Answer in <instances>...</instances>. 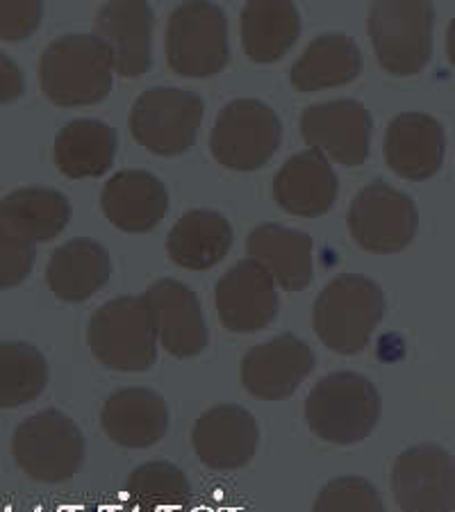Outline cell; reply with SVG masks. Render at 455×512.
Segmentation results:
<instances>
[{
    "instance_id": "20",
    "label": "cell",
    "mask_w": 455,
    "mask_h": 512,
    "mask_svg": "<svg viewBox=\"0 0 455 512\" xmlns=\"http://www.w3.org/2000/svg\"><path fill=\"white\" fill-rule=\"evenodd\" d=\"M101 426L114 444L126 449H148L169 431V408L146 387H126L105 401Z\"/></svg>"
},
{
    "instance_id": "15",
    "label": "cell",
    "mask_w": 455,
    "mask_h": 512,
    "mask_svg": "<svg viewBox=\"0 0 455 512\" xmlns=\"http://www.w3.org/2000/svg\"><path fill=\"white\" fill-rule=\"evenodd\" d=\"M144 301L151 312L157 342L173 358L187 360L208 349L210 335L196 294L185 283L162 278L146 289Z\"/></svg>"
},
{
    "instance_id": "16",
    "label": "cell",
    "mask_w": 455,
    "mask_h": 512,
    "mask_svg": "<svg viewBox=\"0 0 455 512\" xmlns=\"http://www.w3.org/2000/svg\"><path fill=\"white\" fill-rule=\"evenodd\" d=\"M192 444L196 458L212 472H235L246 467L258 451V421L242 406L221 403L198 417Z\"/></svg>"
},
{
    "instance_id": "5",
    "label": "cell",
    "mask_w": 455,
    "mask_h": 512,
    "mask_svg": "<svg viewBox=\"0 0 455 512\" xmlns=\"http://www.w3.org/2000/svg\"><path fill=\"white\" fill-rule=\"evenodd\" d=\"M435 10L424 0H380L369 12V37L392 76H417L433 55Z\"/></svg>"
},
{
    "instance_id": "34",
    "label": "cell",
    "mask_w": 455,
    "mask_h": 512,
    "mask_svg": "<svg viewBox=\"0 0 455 512\" xmlns=\"http://www.w3.org/2000/svg\"><path fill=\"white\" fill-rule=\"evenodd\" d=\"M23 89V73L14 60H10L5 53H0V103H14L21 98Z\"/></svg>"
},
{
    "instance_id": "1",
    "label": "cell",
    "mask_w": 455,
    "mask_h": 512,
    "mask_svg": "<svg viewBox=\"0 0 455 512\" xmlns=\"http://www.w3.org/2000/svg\"><path fill=\"white\" fill-rule=\"evenodd\" d=\"M383 401L376 385L355 371H337L312 387L305 399L310 431L328 444L351 447L376 431Z\"/></svg>"
},
{
    "instance_id": "27",
    "label": "cell",
    "mask_w": 455,
    "mask_h": 512,
    "mask_svg": "<svg viewBox=\"0 0 455 512\" xmlns=\"http://www.w3.org/2000/svg\"><path fill=\"white\" fill-rule=\"evenodd\" d=\"M301 14L285 0H253L242 12V48L255 64H273L296 44Z\"/></svg>"
},
{
    "instance_id": "9",
    "label": "cell",
    "mask_w": 455,
    "mask_h": 512,
    "mask_svg": "<svg viewBox=\"0 0 455 512\" xmlns=\"http://www.w3.org/2000/svg\"><path fill=\"white\" fill-rule=\"evenodd\" d=\"M203 112L201 96L187 89H148L130 110L132 139L162 158L182 155L196 144Z\"/></svg>"
},
{
    "instance_id": "30",
    "label": "cell",
    "mask_w": 455,
    "mask_h": 512,
    "mask_svg": "<svg viewBox=\"0 0 455 512\" xmlns=\"http://www.w3.org/2000/svg\"><path fill=\"white\" fill-rule=\"evenodd\" d=\"M48 362L26 342L0 344V408H21L48 385Z\"/></svg>"
},
{
    "instance_id": "3",
    "label": "cell",
    "mask_w": 455,
    "mask_h": 512,
    "mask_svg": "<svg viewBox=\"0 0 455 512\" xmlns=\"http://www.w3.org/2000/svg\"><path fill=\"white\" fill-rule=\"evenodd\" d=\"M110 51L96 35H66L46 48L39 62V85L60 107H87L112 89Z\"/></svg>"
},
{
    "instance_id": "33",
    "label": "cell",
    "mask_w": 455,
    "mask_h": 512,
    "mask_svg": "<svg viewBox=\"0 0 455 512\" xmlns=\"http://www.w3.org/2000/svg\"><path fill=\"white\" fill-rule=\"evenodd\" d=\"M44 7L37 0L30 3H0V39L21 41L37 30Z\"/></svg>"
},
{
    "instance_id": "11",
    "label": "cell",
    "mask_w": 455,
    "mask_h": 512,
    "mask_svg": "<svg viewBox=\"0 0 455 512\" xmlns=\"http://www.w3.org/2000/svg\"><path fill=\"white\" fill-rule=\"evenodd\" d=\"M301 132L312 151L342 167H360L369 158L374 119L353 98L310 105L301 117Z\"/></svg>"
},
{
    "instance_id": "8",
    "label": "cell",
    "mask_w": 455,
    "mask_h": 512,
    "mask_svg": "<svg viewBox=\"0 0 455 512\" xmlns=\"http://www.w3.org/2000/svg\"><path fill=\"white\" fill-rule=\"evenodd\" d=\"M283 142V123L258 98H237L219 112L210 135L212 158L233 171H255Z\"/></svg>"
},
{
    "instance_id": "4",
    "label": "cell",
    "mask_w": 455,
    "mask_h": 512,
    "mask_svg": "<svg viewBox=\"0 0 455 512\" xmlns=\"http://www.w3.org/2000/svg\"><path fill=\"white\" fill-rule=\"evenodd\" d=\"M87 344L103 367L142 374L157 360V335L144 296H119L89 319Z\"/></svg>"
},
{
    "instance_id": "14",
    "label": "cell",
    "mask_w": 455,
    "mask_h": 512,
    "mask_svg": "<svg viewBox=\"0 0 455 512\" xmlns=\"http://www.w3.org/2000/svg\"><path fill=\"white\" fill-rule=\"evenodd\" d=\"M221 326L230 333L251 335L267 328L278 315V292L262 264L239 260L214 289Z\"/></svg>"
},
{
    "instance_id": "18",
    "label": "cell",
    "mask_w": 455,
    "mask_h": 512,
    "mask_svg": "<svg viewBox=\"0 0 455 512\" xmlns=\"http://www.w3.org/2000/svg\"><path fill=\"white\" fill-rule=\"evenodd\" d=\"M383 151L396 176L415 183L433 178L446 155L442 123L424 112H403L387 126Z\"/></svg>"
},
{
    "instance_id": "10",
    "label": "cell",
    "mask_w": 455,
    "mask_h": 512,
    "mask_svg": "<svg viewBox=\"0 0 455 512\" xmlns=\"http://www.w3.org/2000/svg\"><path fill=\"white\" fill-rule=\"evenodd\" d=\"M346 226L360 249L392 255L412 244L419 228V212L408 194L376 180L353 198Z\"/></svg>"
},
{
    "instance_id": "19",
    "label": "cell",
    "mask_w": 455,
    "mask_h": 512,
    "mask_svg": "<svg viewBox=\"0 0 455 512\" xmlns=\"http://www.w3.org/2000/svg\"><path fill=\"white\" fill-rule=\"evenodd\" d=\"M101 208L114 228L139 235L160 226L169 210V194L153 173L126 169L107 180Z\"/></svg>"
},
{
    "instance_id": "26",
    "label": "cell",
    "mask_w": 455,
    "mask_h": 512,
    "mask_svg": "<svg viewBox=\"0 0 455 512\" xmlns=\"http://www.w3.org/2000/svg\"><path fill=\"white\" fill-rule=\"evenodd\" d=\"M362 71V53L349 35L317 37L289 71L294 89L312 94L349 85Z\"/></svg>"
},
{
    "instance_id": "25",
    "label": "cell",
    "mask_w": 455,
    "mask_h": 512,
    "mask_svg": "<svg viewBox=\"0 0 455 512\" xmlns=\"http://www.w3.org/2000/svg\"><path fill=\"white\" fill-rule=\"evenodd\" d=\"M69 221V198L48 187L16 189L0 203V228L32 244L51 242Z\"/></svg>"
},
{
    "instance_id": "24",
    "label": "cell",
    "mask_w": 455,
    "mask_h": 512,
    "mask_svg": "<svg viewBox=\"0 0 455 512\" xmlns=\"http://www.w3.org/2000/svg\"><path fill=\"white\" fill-rule=\"evenodd\" d=\"M233 249V226L214 210H192L180 217L167 237L173 264L187 271H208Z\"/></svg>"
},
{
    "instance_id": "12",
    "label": "cell",
    "mask_w": 455,
    "mask_h": 512,
    "mask_svg": "<svg viewBox=\"0 0 455 512\" xmlns=\"http://www.w3.org/2000/svg\"><path fill=\"white\" fill-rule=\"evenodd\" d=\"M392 492L403 512H453V456L437 444L403 451L392 467Z\"/></svg>"
},
{
    "instance_id": "21",
    "label": "cell",
    "mask_w": 455,
    "mask_h": 512,
    "mask_svg": "<svg viewBox=\"0 0 455 512\" xmlns=\"http://www.w3.org/2000/svg\"><path fill=\"white\" fill-rule=\"evenodd\" d=\"M339 194V180L324 155L303 151L285 162L273 178V198L285 212L303 219L326 214Z\"/></svg>"
},
{
    "instance_id": "13",
    "label": "cell",
    "mask_w": 455,
    "mask_h": 512,
    "mask_svg": "<svg viewBox=\"0 0 455 512\" xmlns=\"http://www.w3.org/2000/svg\"><path fill=\"white\" fill-rule=\"evenodd\" d=\"M317 358L301 337L283 333L253 346L242 360L244 390L260 401H285L312 374Z\"/></svg>"
},
{
    "instance_id": "31",
    "label": "cell",
    "mask_w": 455,
    "mask_h": 512,
    "mask_svg": "<svg viewBox=\"0 0 455 512\" xmlns=\"http://www.w3.org/2000/svg\"><path fill=\"white\" fill-rule=\"evenodd\" d=\"M312 512H385V506L367 478L342 476L319 492Z\"/></svg>"
},
{
    "instance_id": "17",
    "label": "cell",
    "mask_w": 455,
    "mask_h": 512,
    "mask_svg": "<svg viewBox=\"0 0 455 512\" xmlns=\"http://www.w3.org/2000/svg\"><path fill=\"white\" fill-rule=\"evenodd\" d=\"M153 10L142 0H112L96 16L94 35L110 51L112 71L139 78L153 62Z\"/></svg>"
},
{
    "instance_id": "22",
    "label": "cell",
    "mask_w": 455,
    "mask_h": 512,
    "mask_svg": "<svg viewBox=\"0 0 455 512\" xmlns=\"http://www.w3.org/2000/svg\"><path fill=\"white\" fill-rule=\"evenodd\" d=\"M312 237L278 224H262L248 235V255L262 264L276 287L301 292L312 283Z\"/></svg>"
},
{
    "instance_id": "2",
    "label": "cell",
    "mask_w": 455,
    "mask_h": 512,
    "mask_svg": "<svg viewBox=\"0 0 455 512\" xmlns=\"http://www.w3.org/2000/svg\"><path fill=\"white\" fill-rule=\"evenodd\" d=\"M385 315V294L374 280L344 274L324 287L312 305V328L326 349L358 355L374 337Z\"/></svg>"
},
{
    "instance_id": "29",
    "label": "cell",
    "mask_w": 455,
    "mask_h": 512,
    "mask_svg": "<svg viewBox=\"0 0 455 512\" xmlns=\"http://www.w3.org/2000/svg\"><path fill=\"white\" fill-rule=\"evenodd\" d=\"M126 494L139 512H182L189 506L192 485L176 465L155 460L128 476Z\"/></svg>"
},
{
    "instance_id": "6",
    "label": "cell",
    "mask_w": 455,
    "mask_h": 512,
    "mask_svg": "<svg viewBox=\"0 0 455 512\" xmlns=\"http://www.w3.org/2000/svg\"><path fill=\"white\" fill-rule=\"evenodd\" d=\"M87 444L76 421L60 410H44L16 428L12 456L21 472L39 483H64L85 465Z\"/></svg>"
},
{
    "instance_id": "7",
    "label": "cell",
    "mask_w": 455,
    "mask_h": 512,
    "mask_svg": "<svg viewBox=\"0 0 455 512\" xmlns=\"http://www.w3.org/2000/svg\"><path fill=\"white\" fill-rule=\"evenodd\" d=\"M167 64L182 78H210L230 62L228 19L212 3H182L171 12L164 37Z\"/></svg>"
},
{
    "instance_id": "32",
    "label": "cell",
    "mask_w": 455,
    "mask_h": 512,
    "mask_svg": "<svg viewBox=\"0 0 455 512\" xmlns=\"http://www.w3.org/2000/svg\"><path fill=\"white\" fill-rule=\"evenodd\" d=\"M35 244L0 228V289L21 285L35 267Z\"/></svg>"
},
{
    "instance_id": "23",
    "label": "cell",
    "mask_w": 455,
    "mask_h": 512,
    "mask_svg": "<svg viewBox=\"0 0 455 512\" xmlns=\"http://www.w3.org/2000/svg\"><path fill=\"white\" fill-rule=\"evenodd\" d=\"M112 274L110 253L94 239L78 237L60 246L48 262L46 283L64 303H82L107 285Z\"/></svg>"
},
{
    "instance_id": "28",
    "label": "cell",
    "mask_w": 455,
    "mask_h": 512,
    "mask_svg": "<svg viewBox=\"0 0 455 512\" xmlns=\"http://www.w3.org/2000/svg\"><path fill=\"white\" fill-rule=\"evenodd\" d=\"M117 130L105 121L78 119L55 137V167L69 178H96L110 171L117 155Z\"/></svg>"
}]
</instances>
